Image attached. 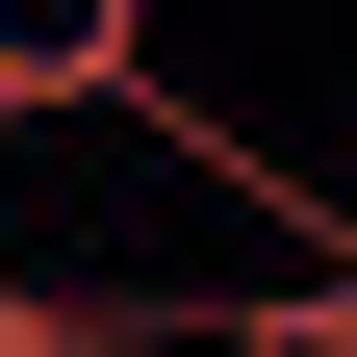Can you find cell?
Listing matches in <instances>:
<instances>
[{"label":"cell","instance_id":"1","mask_svg":"<svg viewBox=\"0 0 357 357\" xmlns=\"http://www.w3.org/2000/svg\"><path fill=\"white\" fill-rule=\"evenodd\" d=\"M77 77H153V0H0V102H77Z\"/></svg>","mask_w":357,"mask_h":357},{"label":"cell","instance_id":"2","mask_svg":"<svg viewBox=\"0 0 357 357\" xmlns=\"http://www.w3.org/2000/svg\"><path fill=\"white\" fill-rule=\"evenodd\" d=\"M306 357H357V230H332V281H306Z\"/></svg>","mask_w":357,"mask_h":357}]
</instances>
